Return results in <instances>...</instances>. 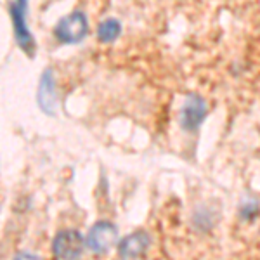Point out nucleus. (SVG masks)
<instances>
[{
    "label": "nucleus",
    "mask_w": 260,
    "mask_h": 260,
    "mask_svg": "<svg viewBox=\"0 0 260 260\" xmlns=\"http://www.w3.org/2000/svg\"><path fill=\"white\" fill-rule=\"evenodd\" d=\"M89 33L87 16L82 11H73L71 14L59 19L54 28V35L61 44H80Z\"/></svg>",
    "instance_id": "obj_1"
},
{
    "label": "nucleus",
    "mask_w": 260,
    "mask_h": 260,
    "mask_svg": "<svg viewBox=\"0 0 260 260\" xmlns=\"http://www.w3.org/2000/svg\"><path fill=\"white\" fill-rule=\"evenodd\" d=\"M26 12H28V0H14L9 6V14L14 26L16 42L28 56H33L35 52V39L31 37L30 28L26 24Z\"/></svg>",
    "instance_id": "obj_2"
},
{
    "label": "nucleus",
    "mask_w": 260,
    "mask_h": 260,
    "mask_svg": "<svg viewBox=\"0 0 260 260\" xmlns=\"http://www.w3.org/2000/svg\"><path fill=\"white\" fill-rule=\"evenodd\" d=\"M87 240L78 231H61L52 241V251L59 260H78L82 257Z\"/></svg>",
    "instance_id": "obj_3"
},
{
    "label": "nucleus",
    "mask_w": 260,
    "mask_h": 260,
    "mask_svg": "<svg viewBox=\"0 0 260 260\" xmlns=\"http://www.w3.org/2000/svg\"><path fill=\"white\" fill-rule=\"evenodd\" d=\"M116 241H118V231L115 224L108 220L95 222L87 234V246L98 255L110 251L116 245Z\"/></svg>",
    "instance_id": "obj_4"
},
{
    "label": "nucleus",
    "mask_w": 260,
    "mask_h": 260,
    "mask_svg": "<svg viewBox=\"0 0 260 260\" xmlns=\"http://www.w3.org/2000/svg\"><path fill=\"white\" fill-rule=\"evenodd\" d=\"M207 116V104L201 95L189 94L180 110V125L187 132H196Z\"/></svg>",
    "instance_id": "obj_5"
},
{
    "label": "nucleus",
    "mask_w": 260,
    "mask_h": 260,
    "mask_svg": "<svg viewBox=\"0 0 260 260\" xmlns=\"http://www.w3.org/2000/svg\"><path fill=\"white\" fill-rule=\"evenodd\" d=\"M37 101H39L40 110L45 115L54 116L57 108V90H56V80H54L52 70H45L40 78V85L37 90Z\"/></svg>",
    "instance_id": "obj_6"
},
{
    "label": "nucleus",
    "mask_w": 260,
    "mask_h": 260,
    "mask_svg": "<svg viewBox=\"0 0 260 260\" xmlns=\"http://www.w3.org/2000/svg\"><path fill=\"white\" fill-rule=\"evenodd\" d=\"M149 234L146 231H136V233L125 236L118 243V255L121 260H136L142 257L149 248Z\"/></svg>",
    "instance_id": "obj_7"
},
{
    "label": "nucleus",
    "mask_w": 260,
    "mask_h": 260,
    "mask_svg": "<svg viewBox=\"0 0 260 260\" xmlns=\"http://www.w3.org/2000/svg\"><path fill=\"white\" fill-rule=\"evenodd\" d=\"M121 33V24L118 19L115 18H108L104 21H101L98 26V39L103 44H110L118 39V35Z\"/></svg>",
    "instance_id": "obj_8"
},
{
    "label": "nucleus",
    "mask_w": 260,
    "mask_h": 260,
    "mask_svg": "<svg viewBox=\"0 0 260 260\" xmlns=\"http://www.w3.org/2000/svg\"><path fill=\"white\" fill-rule=\"evenodd\" d=\"M257 210H258L257 203H246L245 207L241 208V215L243 217H253L255 213H257Z\"/></svg>",
    "instance_id": "obj_9"
},
{
    "label": "nucleus",
    "mask_w": 260,
    "mask_h": 260,
    "mask_svg": "<svg viewBox=\"0 0 260 260\" xmlns=\"http://www.w3.org/2000/svg\"><path fill=\"white\" fill-rule=\"evenodd\" d=\"M14 260H40L37 255H33V253H26V251H23V253H18L14 257Z\"/></svg>",
    "instance_id": "obj_10"
}]
</instances>
